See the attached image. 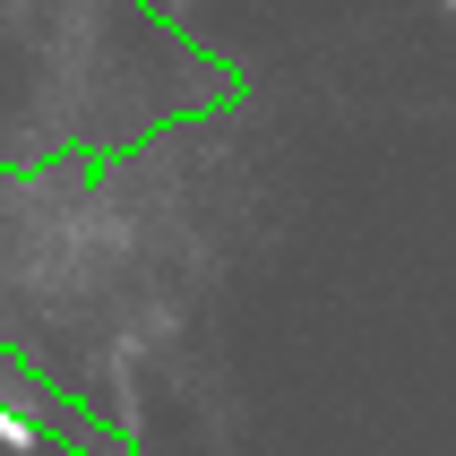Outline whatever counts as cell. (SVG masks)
Masks as SVG:
<instances>
[{"mask_svg":"<svg viewBox=\"0 0 456 456\" xmlns=\"http://www.w3.org/2000/svg\"><path fill=\"white\" fill-rule=\"evenodd\" d=\"M0 448H35V431H26V413L0 405Z\"/></svg>","mask_w":456,"mask_h":456,"instance_id":"6da1fadb","label":"cell"}]
</instances>
